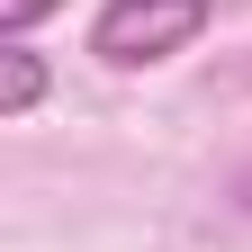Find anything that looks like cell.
Masks as SVG:
<instances>
[{"mask_svg":"<svg viewBox=\"0 0 252 252\" xmlns=\"http://www.w3.org/2000/svg\"><path fill=\"white\" fill-rule=\"evenodd\" d=\"M54 9H63V0H0V27H9V36H27V27L54 18Z\"/></svg>","mask_w":252,"mask_h":252,"instance_id":"3957f363","label":"cell"},{"mask_svg":"<svg viewBox=\"0 0 252 252\" xmlns=\"http://www.w3.org/2000/svg\"><path fill=\"white\" fill-rule=\"evenodd\" d=\"M207 18H216V0H99L90 54L108 72H144V63H171L180 45H198Z\"/></svg>","mask_w":252,"mask_h":252,"instance_id":"6da1fadb","label":"cell"},{"mask_svg":"<svg viewBox=\"0 0 252 252\" xmlns=\"http://www.w3.org/2000/svg\"><path fill=\"white\" fill-rule=\"evenodd\" d=\"M36 99H45V63L9 36V54H0V117H27Z\"/></svg>","mask_w":252,"mask_h":252,"instance_id":"7a4b0ae2","label":"cell"}]
</instances>
